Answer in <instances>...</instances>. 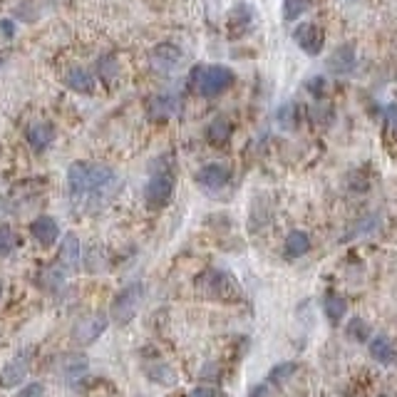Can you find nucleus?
Returning a JSON list of instances; mask_svg holds the SVG:
<instances>
[{
  "mask_svg": "<svg viewBox=\"0 0 397 397\" xmlns=\"http://www.w3.org/2000/svg\"><path fill=\"white\" fill-rule=\"evenodd\" d=\"M119 186H122L119 174L107 164L75 162L67 169V191L77 209L82 211L100 209L107 201H112Z\"/></svg>",
  "mask_w": 397,
  "mask_h": 397,
  "instance_id": "1",
  "label": "nucleus"
},
{
  "mask_svg": "<svg viewBox=\"0 0 397 397\" xmlns=\"http://www.w3.org/2000/svg\"><path fill=\"white\" fill-rule=\"evenodd\" d=\"M236 75L231 72V67L224 65H198L191 70V87L198 92L201 97H219L234 85Z\"/></svg>",
  "mask_w": 397,
  "mask_h": 397,
  "instance_id": "2",
  "label": "nucleus"
},
{
  "mask_svg": "<svg viewBox=\"0 0 397 397\" xmlns=\"http://www.w3.org/2000/svg\"><path fill=\"white\" fill-rule=\"evenodd\" d=\"M144 293H147V288H144L142 280H134V283H129L127 288H122L117 295H114L109 318H112L114 323H119V326H127V323L139 313V308H142Z\"/></svg>",
  "mask_w": 397,
  "mask_h": 397,
  "instance_id": "3",
  "label": "nucleus"
},
{
  "mask_svg": "<svg viewBox=\"0 0 397 397\" xmlns=\"http://www.w3.org/2000/svg\"><path fill=\"white\" fill-rule=\"evenodd\" d=\"M174 196V177L169 172H157L144 184V201L149 209H162Z\"/></svg>",
  "mask_w": 397,
  "mask_h": 397,
  "instance_id": "4",
  "label": "nucleus"
},
{
  "mask_svg": "<svg viewBox=\"0 0 397 397\" xmlns=\"http://www.w3.org/2000/svg\"><path fill=\"white\" fill-rule=\"evenodd\" d=\"M109 326V318L105 313H92V316H85L75 323L72 328V340L80 343V345H90L97 338L102 336Z\"/></svg>",
  "mask_w": 397,
  "mask_h": 397,
  "instance_id": "5",
  "label": "nucleus"
},
{
  "mask_svg": "<svg viewBox=\"0 0 397 397\" xmlns=\"http://www.w3.org/2000/svg\"><path fill=\"white\" fill-rule=\"evenodd\" d=\"M293 40L306 55L316 57V55H321L323 47H326V32H323L321 25H316V23H301V25L293 30Z\"/></svg>",
  "mask_w": 397,
  "mask_h": 397,
  "instance_id": "6",
  "label": "nucleus"
},
{
  "mask_svg": "<svg viewBox=\"0 0 397 397\" xmlns=\"http://www.w3.org/2000/svg\"><path fill=\"white\" fill-rule=\"evenodd\" d=\"M231 182V169L224 167V164H204V167L196 172V184L201 189H209V191H216V189H224L226 184Z\"/></svg>",
  "mask_w": 397,
  "mask_h": 397,
  "instance_id": "7",
  "label": "nucleus"
},
{
  "mask_svg": "<svg viewBox=\"0 0 397 397\" xmlns=\"http://www.w3.org/2000/svg\"><path fill=\"white\" fill-rule=\"evenodd\" d=\"M82 263V246L77 234H65L62 236V244H60V268L62 273H75Z\"/></svg>",
  "mask_w": 397,
  "mask_h": 397,
  "instance_id": "8",
  "label": "nucleus"
},
{
  "mask_svg": "<svg viewBox=\"0 0 397 397\" xmlns=\"http://www.w3.org/2000/svg\"><path fill=\"white\" fill-rule=\"evenodd\" d=\"M182 62V50L174 42H159L152 50V67L159 72H172Z\"/></svg>",
  "mask_w": 397,
  "mask_h": 397,
  "instance_id": "9",
  "label": "nucleus"
},
{
  "mask_svg": "<svg viewBox=\"0 0 397 397\" xmlns=\"http://www.w3.org/2000/svg\"><path fill=\"white\" fill-rule=\"evenodd\" d=\"M30 234L40 246H52L60 239V226L52 216H37L30 224Z\"/></svg>",
  "mask_w": 397,
  "mask_h": 397,
  "instance_id": "10",
  "label": "nucleus"
},
{
  "mask_svg": "<svg viewBox=\"0 0 397 397\" xmlns=\"http://www.w3.org/2000/svg\"><path fill=\"white\" fill-rule=\"evenodd\" d=\"M357 60H355V47L352 45H340L333 50L331 60H328V70L333 75H350L355 70Z\"/></svg>",
  "mask_w": 397,
  "mask_h": 397,
  "instance_id": "11",
  "label": "nucleus"
},
{
  "mask_svg": "<svg viewBox=\"0 0 397 397\" xmlns=\"http://www.w3.org/2000/svg\"><path fill=\"white\" fill-rule=\"evenodd\" d=\"M251 28H254V11H251L246 3H239V6L229 13V35L244 37Z\"/></svg>",
  "mask_w": 397,
  "mask_h": 397,
  "instance_id": "12",
  "label": "nucleus"
},
{
  "mask_svg": "<svg viewBox=\"0 0 397 397\" xmlns=\"http://www.w3.org/2000/svg\"><path fill=\"white\" fill-rule=\"evenodd\" d=\"M28 137V144H30L35 152H42V149H47L52 142H55V127H52L50 122H32L30 127H28L25 132Z\"/></svg>",
  "mask_w": 397,
  "mask_h": 397,
  "instance_id": "13",
  "label": "nucleus"
},
{
  "mask_svg": "<svg viewBox=\"0 0 397 397\" xmlns=\"http://www.w3.org/2000/svg\"><path fill=\"white\" fill-rule=\"evenodd\" d=\"M87 370H90V360L82 352H67L60 357V365H57V372L67 380H80Z\"/></svg>",
  "mask_w": 397,
  "mask_h": 397,
  "instance_id": "14",
  "label": "nucleus"
},
{
  "mask_svg": "<svg viewBox=\"0 0 397 397\" xmlns=\"http://www.w3.org/2000/svg\"><path fill=\"white\" fill-rule=\"evenodd\" d=\"M367 345H370V357L375 362H380V365H395L397 362V348L392 345L390 338L375 336Z\"/></svg>",
  "mask_w": 397,
  "mask_h": 397,
  "instance_id": "15",
  "label": "nucleus"
},
{
  "mask_svg": "<svg viewBox=\"0 0 397 397\" xmlns=\"http://www.w3.org/2000/svg\"><path fill=\"white\" fill-rule=\"evenodd\" d=\"M28 375V360L23 355L13 357L0 372V387H18Z\"/></svg>",
  "mask_w": 397,
  "mask_h": 397,
  "instance_id": "16",
  "label": "nucleus"
},
{
  "mask_svg": "<svg viewBox=\"0 0 397 397\" xmlns=\"http://www.w3.org/2000/svg\"><path fill=\"white\" fill-rule=\"evenodd\" d=\"M65 85L70 87L72 92H80V95H90L95 90V77H92L90 70L85 67H70L65 72Z\"/></svg>",
  "mask_w": 397,
  "mask_h": 397,
  "instance_id": "17",
  "label": "nucleus"
},
{
  "mask_svg": "<svg viewBox=\"0 0 397 397\" xmlns=\"http://www.w3.org/2000/svg\"><path fill=\"white\" fill-rule=\"evenodd\" d=\"M311 251V236L306 231H290L285 239V256L288 259H301Z\"/></svg>",
  "mask_w": 397,
  "mask_h": 397,
  "instance_id": "18",
  "label": "nucleus"
},
{
  "mask_svg": "<svg viewBox=\"0 0 397 397\" xmlns=\"http://www.w3.org/2000/svg\"><path fill=\"white\" fill-rule=\"evenodd\" d=\"M179 109V100L172 95H159L149 102V114L152 119H169Z\"/></svg>",
  "mask_w": 397,
  "mask_h": 397,
  "instance_id": "19",
  "label": "nucleus"
},
{
  "mask_svg": "<svg viewBox=\"0 0 397 397\" xmlns=\"http://www.w3.org/2000/svg\"><path fill=\"white\" fill-rule=\"evenodd\" d=\"M231 132H234V127H231V122H229V119H224V117H216L214 122L206 127V137H209V142L216 144V147H221V144L229 142Z\"/></svg>",
  "mask_w": 397,
  "mask_h": 397,
  "instance_id": "20",
  "label": "nucleus"
},
{
  "mask_svg": "<svg viewBox=\"0 0 397 397\" xmlns=\"http://www.w3.org/2000/svg\"><path fill=\"white\" fill-rule=\"evenodd\" d=\"M144 372H147L149 380L157 382V385H174V382H177V372H174L167 362H152V365L144 367Z\"/></svg>",
  "mask_w": 397,
  "mask_h": 397,
  "instance_id": "21",
  "label": "nucleus"
},
{
  "mask_svg": "<svg viewBox=\"0 0 397 397\" xmlns=\"http://www.w3.org/2000/svg\"><path fill=\"white\" fill-rule=\"evenodd\" d=\"M209 278H211V283L206 285V288H209V293L216 295V298H224V295H229L231 290H234V278H229V275L221 273V271H211Z\"/></svg>",
  "mask_w": 397,
  "mask_h": 397,
  "instance_id": "22",
  "label": "nucleus"
},
{
  "mask_svg": "<svg viewBox=\"0 0 397 397\" xmlns=\"http://www.w3.org/2000/svg\"><path fill=\"white\" fill-rule=\"evenodd\" d=\"M311 6H313V0H283V8H280V13H283V20L285 23L298 20V18H301Z\"/></svg>",
  "mask_w": 397,
  "mask_h": 397,
  "instance_id": "23",
  "label": "nucleus"
},
{
  "mask_svg": "<svg viewBox=\"0 0 397 397\" xmlns=\"http://www.w3.org/2000/svg\"><path fill=\"white\" fill-rule=\"evenodd\" d=\"M345 311H348V306H345V301H343L340 295H328L326 298V316L331 318V323H340L343 318H345Z\"/></svg>",
  "mask_w": 397,
  "mask_h": 397,
  "instance_id": "24",
  "label": "nucleus"
},
{
  "mask_svg": "<svg viewBox=\"0 0 397 397\" xmlns=\"http://www.w3.org/2000/svg\"><path fill=\"white\" fill-rule=\"evenodd\" d=\"M348 336L357 343H367L370 340V328H367V323L362 321V318H352V321L348 323Z\"/></svg>",
  "mask_w": 397,
  "mask_h": 397,
  "instance_id": "25",
  "label": "nucleus"
},
{
  "mask_svg": "<svg viewBox=\"0 0 397 397\" xmlns=\"http://www.w3.org/2000/svg\"><path fill=\"white\" fill-rule=\"evenodd\" d=\"M295 370H298V365H295V362H278V365L268 372V380L275 382V385H283V382L288 380Z\"/></svg>",
  "mask_w": 397,
  "mask_h": 397,
  "instance_id": "26",
  "label": "nucleus"
},
{
  "mask_svg": "<svg viewBox=\"0 0 397 397\" xmlns=\"http://www.w3.org/2000/svg\"><path fill=\"white\" fill-rule=\"evenodd\" d=\"M16 246H18V239H16V234H13L11 226H0V256L13 254Z\"/></svg>",
  "mask_w": 397,
  "mask_h": 397,
  "instance_id": "27",
  "label": "nucleus"
},
{
  "mask_svg": "<svg viewBox=\"0 0 397 397\" xmlns=\"http://www.w3.org/2000/svg\"><path fill=\"white\" fill-rule=\"evenodd\" d=\"M114 72H117V62H114L112 57H102V60H100V75H102L105 80H112Z\"/></svg>",
  "mask_w": 397,
  "mask_h": 397,
  "instance_id": "28",
  "label": "nucleus"
},
{
  "mask_svg": "<svg viewBox=\"0 0 397 397\" xmlns=\"http://www.w3.org/2000/svg\"><path fill=\"white\" fill-rule=\"evenodd\" d=\"M18 397H45V385L42 382H30V385L23 387Z\"/></svg>",
  "mask_w": 397,
  "mask_h": 397,
  "instance_id": "29",
  "label": "nucleus"
},
{
  "mask_svg": "<svg viewBox=\"0 0 397 397\" xmlns=\"http://www.w3.org/2000/svg\"><path fill=\"white\" fill-rule=\"evenodd\" d=\"M189 397H224L221 395V390H216V387H194L191 392H189Z\"/></svg>",
  "mask_w": 397,
  "mask_h": 397,
  "instance_id": "30",
  "label": "nucleus"
},
{
  "mask_svg": "<svg viewBox=\"0 0 397 397\" xmlns=\"http://www.w3.org/2000/svg\"><path fill=\"white\" fill-rule=\"evenodd\" d=\"M385 117H387V124H390L392 132H397V105H387Z\"/></svg>",
  "mask_w": 397,
  "mask_h": 397,
  "instance_id": "31",
  "label": "nucleus"
},
{
  "mask_svg": "<svg viewBox=\"0 0 397 397\" xmlns=\"http://www.w3.org/2000/svg\"><path fill=\"white\" fill-rule=\"evenodd\" d=\"M0 32H3L6 37H13V35H16V25H13L11 20H3V23H0Z\"/></svg>",
  "mask_w": 397,
  "mask_h": 397,
  "instance_id": "32",
  "label": "nucleus"
},
{
  "mask_svg": "<svg viewBox=\"0 0 397 397\" xmlns=\"http://www.w3.org/2000/svg\"><path fill=\"white\" fill-rule=\"evenodd\" d=\"M251 397H271L268 385H259V387H254V390H251Z\"/></svg>",
  "mask_w": 397,
  "mask_h": 397,
  "instance_id": "33",
  "label": "nucleus"
},
{
  "mask_svg": "<svg viewBox=\"0 0 397 397\" xmlns=\"http://www.w3.org/2000/svg\"><path fill=\"white\" fill-rule=\"evenodd\" d=\"M345 3H360V0H345Z\"/></svg>",
  "mask_w": 397,
  "mask_h": 397,
  "instance_id": "34",
  "label": "nucleus"
},
{
  "mask_svg": "<svg viewBox=\"0 0 397 397\" xmlns=\"http://www.w3.org/2000/svg\"><path fill=\"white\" fill-rule=\"evenodd\" d=\"M0 295H3V285H0Z\"/></svg>",
  "mask_w": 397,
  "mask_h": 397,
  "instance_id": "35",
  "label": "nucleus"
}]
</instances>
